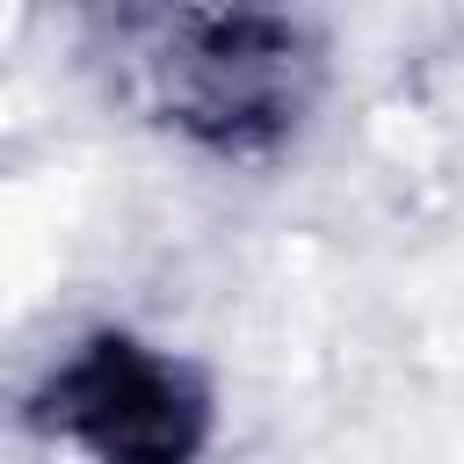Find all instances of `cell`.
Returning <instances> with one entry per match:
<instances>
[{"mask_svg":"<svg viewBox=\"0 0 464 464\" xmlns=\"http://www.w3.org/2000/svg\"><path fill=\"white\" fill-rule=\"evenodd\" d=\"M116 58L145 116L218 160L283 152L319 94V36L290 14H246V7L116 14Z\"/></svg>","mask_w":464,"mask_h":464,"instance_id":"cell-1","label":"cell"},{"mask_svg":"<svg viewBox=\"0 0 464 464\" xmlns=\"http://www.w3.org/2000/svg\"><path fill=\"white\" fill-rule=\"evenodd\" d=\"M29 420L80 464H196L210 399L174 355L130 334H94L44 377Z\"/></svg>","mask_w":464,"mask_h":464,"instance_id":"cell-2","label":"cell"}]
</instances>
